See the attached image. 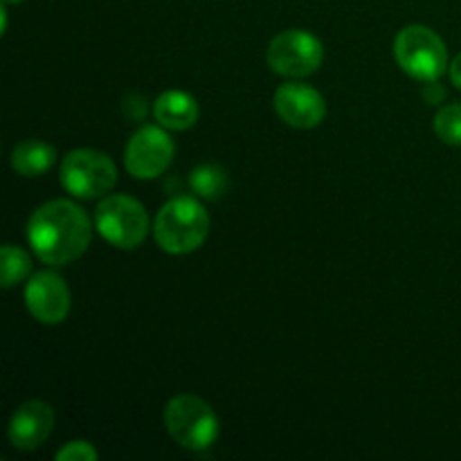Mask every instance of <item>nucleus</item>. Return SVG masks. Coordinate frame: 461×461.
<instances>
[{
	"instance_id": "f257e3e1",
	"label": "nucleus",
	"mask_w": 461,
	"mask_h": 461,
	"mask_svg": "<svg viewBox=\"0 0 461 461\" xmlns=\"http://www.w3.org/2000/svg\"><path fill=\"white\" fill-rule=\"evenodd\" d=\"M27 239L41 261L66 266L88 250L93 228L88 214L79 205L57 198L41 205L32 214Z\"/></svg>"
},
{
	"instance_id": "f03ea898",
	"label": "nucleus",
	"mask_w": 461,
	"mask_h": 461,
	"mask_svg": "<svg viewBox=\"0 0 461 461\" xmlns=\"http://www.w3.org/2000/svg\"><path fill=\"white\" fill-rule=\"evenodd\" d=\"M153 234L158 246L169 255H189L205 243L210 216L196 198L176 196L158 212Z\"/></svg>"
},
{
	"instance_id": "7ed1b4c3",
	"label": "nucleus",
	"mask_w": 461,
	"mask_h": 461,
	"mask_svg": "<svg viewBox=\"0 0 461 461\" xmlns=\"http://www.w3.org/2000/svg\"><path fill=\"white\" fill-rule=\"evenodd\" d=\"M394 57L412 79H439L448 68V50L441 36L426 25H408L394 41Z\"/></svg>"
},
{
	"instance_id": "20e7f679",
	"label": "nucleus",
	"mask_w": 461,
	"mask_h": 461,
	"mask_svg": "<svg viewBox=\"0 0 461 461\" xmlns=\"http://www.w3.org/2000/svg\"><path fill=\"white\" fill-rule=\"evenodd\" d=\"M165 423L176 444L194 453L207 450L219 437L214 410L194 394L174 396L165 408Z\"/></svg>"
},
{
	"instance_id": "39448f33",
	"label": "nucleus",
	"mask_w": 461,
	"mask_h": 461,
	"mask_svg": "<svg viewBox=\"0 0 461 461\" xmlns=\"http://www.w3.org/2000/svg\"><path fill=\"white\" fill-rule=\"evenodd\" d=\"M61 185L77 198L93 201L102 198L115 187L117 169L115 162L95 149H77L70 151L61 162Z\"/></svg>"
},
{
	"instance_id": "423d86ee",
	"label": "nucleus",
	"mask_w": 461,
	"mask_h": 461,
	"mask_svg": "<svg viewBox=\"0 0 461 461\" xmlns=\"http://www.w3.org/2000/svg\"><path fill=\"white\" fill-rule=\"evenodd\" d=\"M95 225L108 243L122 250H133L147 239L149 216L142 203L124 194H115L97 205Z\"/></svg>"
},
{
	"instance_id": "0eeeda50",
	"label": "nucleus",
	"mask_w": 461,
	"mask_h": 461,
	"mask_svg": "<svg viewBox=\"0 0 461 461\" xmlns=\"http://www.w3.org/2000/svg\"><path fill=\"white\" fill-rule=\"evenodd\" d=\"M324 59V48L318 36L304 30H286L270 41L266 61L270 70L291 79L313 75Z\"/></svg>"
},
{
	"instance_id": "6e6552de",
	"label": "nucleus",
	"mask_w": 461,
	"mask_h": 461,
	"mask_svg": "<svg viewBox=\"0 0 461 461\" xmlns=\"http://www.w3.org/2000/svg\"><path fill=\"white\" fill-rule=\"evenodd\" d=\"M174 151V140L165 126H144L126 144L124 165L133 178L151 180L169 169Z\"/></svg>"
},
{
	"instance_id": "1a4fd4ad",
	"label": "nucleus",
	"mask_w": 461,
	"mask_h": 461,
	"mask_svg": "<svg viewBox=\"0 0 461 461\" xmlns=\"http://www.w3.org/2000/svg\"><path fill=\"white\" fill-rule=\"evenodd\" d=\"M25 304L30 313L43 324H59L70 313V291L57 273L32 275L25 288Z\"/></svg>"
},
{
	"instance_id": "9d476101",
	"label": "nucleus",
	"mask_w": 461,
	"mask_h": 461,
	"mask_svg": "<svg viewBox=\"0 0 461 461\" xmlns=\"http://www.w3.org/2000/svg\"><path fill=\"white\" fill-rule=\"evenodd\" d=\"M275 111L295 129H313L327 115V104L315 88L302 81H291L279 86L275 93Z\"/></svg>"
},
{
	"instance_id": "9b49d317",
	"label": "nucleus",
	"mask_w": 461,
	"mask_h": 461,
	"mask_svg": "<svg viewBox=\"0 0 461 461\" xmlns=\"http://www.w3.org/2000/svg\"><path fill=\"white\" fill-rule=\"evenodd\" d=\"M54 428L52 405L43 401H27L9 421V441L18 450H36L45 444Z\"/></svg>"
},
{
	"instance_id": "f8f14e48",
	"label": "nucleus",
	"mask_w": 461,
	"mask_h": 461,
	"mask_svg": "<svg viewBox=\"0 0 461 461\" xmlns=\"http://www.w3.org/2000/svg\"><path fill=\"white\" fill-rule=\"evenodd\" d=\"M198 113L201 111H198L196 99L183 90H167L156 99V106H153L158 124L169 131L192 129L198 122Z\"/></svg>"
},
{
	"instance_id": "ddd939ff",
	"label": "nucleus",
	"mask_w": 461,
	"mask_h": 461,
	"mask_svg": "<svg viewBox=\"0 0 461 461\" xmlns=\"http://www.w3.org/2000/svg\"><path fill=\"white\" fill-rule=\"evenodd\" d=\"M54 158H57V151L48 142L25 140L12 151V167L16 174L34 178V176H43L54 165Z\"/></svg>"
},
{
	"instance_id": "4468645a",
	"label": "nucleus",
	"mask_w": 461,
	"mask_h": 461,
	"mask_svg": "<svg viewBox=\"0 0 461 461\" xmlns=\"http://www.w3.org/2000/svg\"><path fill=\"white\" fill-rule=\"evenodd\" d=\"M189 187H192V192L196 196L207 198V201H216L228 189V176L216 165L196 167L192 171V176H189Z\"/></svg>"
},
{
	"instance_id": "2eb2a0df",
	"label": "nucleus",
	"mask_w": 461,
	"mask_h": 461,
	"mask_svg": "<svg viewBox=\"0 0 461 461\" xmlns=\"http://www.w3.org/2000/svg\"><path fill=\"white\" fill-rule=\"evenodd\" d=\"M0 257H3V264H0V268H3V282L0 284H3V288L16 286V284H21L30 275L32 261L25 250L7 243V246H3Z\"/></svg>"
},
{
	"instance_id": "dca6fc26",
	"label": "nucleus",
	"mask_w": 461,
	"mask_h": 461,
	"mask_svg": "<svg viewBox=\"0 0 461 461\" xmlns=\"http://www.w3.org/2000/svg\"><path fill=\"white\" fill-rule=\"evenodd\" d=\"M435 133L441 142L461 147V104L444 106L435 117Z\"/></svg>"
},
{
	"instance_id": "f3484780",
	"label": "nucleus",
	"mask_w": 461,
	"mask_h": 461,
	"mask_svg": "<svg viewBox=\"0 0 461 461\" xmlns=\"http://www.w3.org/2000/svg\"><path fill=\"white\" fill-rule=\"evenodd\" d=\"M97 450L88 441H70L57 453L59 461H97Z\"/></svg>"
},
{
	"instance_id": "a211bd4d",
	"label": "nucleus",
	"mask_w": 461,
	"mask_h": 461,
	"mask_svg": "<svg viewBox=\"0 0 461 461\" xmlns=\"http://www.w3.org/2000/svg\"><path fill=\"white\" fill-rule=\"evenodd\" d=\"M450 79H453V84L461 90V52L453 59V63H450Z\"/></svg>"
},
{
	"instance_id": "6ab92c4d",
	"label": "nucleus",
	"mask_w": 461,
	"mask_h": 461,
	"mask_svg": "<svg viewBox=\"0 0 461 461\" xmlns=\"http://www.w3.org/2000/svg\"><path fill=\"white\" fill-rule=\"evenodd\" d=\"M5 5H16V3H23V0H3Z\"/></svg>"
}]
</instances>
